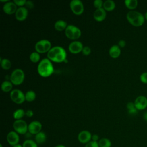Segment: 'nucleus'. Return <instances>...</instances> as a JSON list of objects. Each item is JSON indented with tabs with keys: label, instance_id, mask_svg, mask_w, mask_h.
Returning <instances> with one entry per match:
<instances>
[{
	"label": "nucleus",
	"instance_id": "79ce46f5",
	"mask_svg": "<svg viewBox=\"0 0 147 147\" xmlns=\"http://www.w3.org/2000/svg\"><path fill=\"white\" fill-rule=\"evenodd\" d=\"M55 147H65L64 145H62V144H59V145H57L56 146H55Z\"/></svg>",
	"mask_w": 147,
	"mask_h": 147
},
{
	"label": "nucleus",
	"instance_id": "5701e85b",
	"mask_svg": "<svg viewBox=\"0 0 147 147\" xmlns=\"http://www.w3.org/2000/svg\"><path fill=\"white\" fill-rule=\"evenodd\" d=\"M124 2L126 7L130 10H134L138 5V1L137 0H125Z\"/></svg>",
	"mask_w": 147,
	"mask_h": 147
},
{
	"label": "nucleus",
	"instance_id": "f704fd0d",
	"mask_svg": "<svg viewBox=\"0 0 147 147\" xmlns=\"http://www.w3.org/2000/svg\"><path fill=\"white\" fill-rule=\"evenodd\" d=\"M14 3L17 5V6L20 7H24V5H25V3L26 2V0H14L13 1Z\"/></svg>",
	"mask_w": 147,
	"mask_h": 147
},
{
	"label": "nucleus",
	"instance_id": "2f4dec72",
	"mask_svg": "<svg viewBox=\"0 0 147 147\" xmlns=\"http://www.w3.org/2000/svg\"><path fill=\"white\" fill-rule=\"evenodd\" d=\"M140 80L144 84H147V72H144L140 75Z\"/></svg>",
	"mask_w": 147,
	"mask_h": 147
},
{
	"label": "nucleus",
	"instance_id": "9d476101",
	"mask_svg": "<svg viewBox=\"0 0 147 147\" xmlns=\"http://www.w3.org/2000/svg\"><path fill=\"white\" fill-rule=\"evenodd\" d=\"M135 107L138 110H143L147 107V98L144 95L138 96L134 102Z\"/></svg>",
	"mask_w": 147,
	"mask_h": 147
},
{
	"label": "nucleus",
	"instance_id": "72a5a7b5",
	"mask_svg": "<svg viewBox=\"0 0 147 147\" xmlns=\"http://www.w3.org/2000/svg\"><path fill=\"white\" fill-rule=\"evenodd\" d=\"M84 147H99L98 142L91 141L85 145Z\"/></svg>",
	"mask_w": 147,
	"mask_h": 147
},
{
	"label": "nucleus",
	"instance_id": "f03ea898",
	"mask_svg": "<svg viewBox=\"0 0 147 147\" xmlns=\"http://www.w3.org/2000/svg\"><path fill=\"white\" fill-rule=\"evenodd\" d=\"M54 71L51 61L48 58L42 59L37 66V72L42 77H48L51 75Z\"/></svg>",
	"mask_w": 147,
	"mask_h": 147
},
{
	"label": "nucleus",
	"instance_id": "bb28decb",
	"mask_svg": "<svg viewBox=\"0 0 147 147\" xmlns=\"http://www.w3.org/2000/svg\"><path fill=\"white\" fill-rule=\"evenodd\" d=\"M1 65L2 68L5 70H8L11 68V61L7 59H2L1 57Z\"/></svg>",
	"mask_w": 147,
	"mask_h": 147
},
{
	"label": "nucleus",
	"instance_id": "412c9836",
	"mask_svg": "<svg viewBox=\"0 0 147 147\" xmlns=\"http://www.w3.org/2000/svg\"><path fill=\"white\" fill-rule=\"evenodd\" d=\"M115 7V3L112 0H107L103 2V8L108 11H113Z\"/></svg>",
	"mask_w": 147,
	"mask_h": 147
},
{
	"label": "nucleus",
	"instance_id": "7c9ffc66",
	"mask_svg": "<svg viewBox=\"0 0 147 147\" xmlns=\"http://www.w3.org/2000/svg\"><path fill=\"white\" fill-rule=\"evenodd\" d=\"M103 2L102 0H95L94 1V6L96 9H100L102 8L103 6Z\"/></svg>",
	"mask_w": 147,
	"mask_h": 147
},
{
	"label": "nucleus",
	"instance_id": "f257e3e1",
	"mask_svg": "<svg viewBox=\"0 0 147 147\" xmlns=\"http://www.w3.org/2000/svg\"><path fill=\"white\" fill-rule=\"evenodd\" d=\"M47 57L49 60L56 63H61L67 59L65 50L61 47L55 46L52 47L48 52Z\"/></svg>",
	"mask_w": 147,
	"mask_h": 147
},
{
	"label": "nucleus",
	"instance_id": "9b49d317",
	"mask_svg": "<svg viewBox=\"0 0 147 147\" xmlns=\"http://www.w3.org/2000/svg\"><path fill=\"white\" fill-rule=\"evenodd\" d=\"M42 124L38 121H33L28 125V132L31 134L36 135L41 131Z\"/></svg>",
	"mask_w": 147,
	"mask_h": 147
},
{
	"label": "nucleus",
	"instance_id": "58836bf2",
	"mask_svg": "<svg viewBox=\"0 0 147 147\" xmlns=\"http://www.w3.org/2000/svg\"><path fill=\"white\" fill-rule=\"evenodd\" d=\"M99 140V136L98 134H94L92 136V141H96V142H98V141Z\"/></svg>",
	"mask_w": 147,
	"mask_h": 147
},
{
	"label": "nucleus",
	"instance_id": "423d86ee",
	"mask_svg": "<svg viewBox=\"0 0 147 147\" xmlns=\"http://www.w3.org/2000/svg\"><path fill=\"white\" fill-rule=\"evenodd\" d=\"M51 46V43L49 40L43 39L37 41L36 43L34 48L36 52L39 53H44L45 52H48L52 48Z\"/></svg>",
	"mask_w": 147,
	"mask_h": 147
},
{
	"label": "nucleus",
	"instance_id": "c756f323",
	"mask_svg": "<svg viewBox=\"0 0 147 147\" xmlns=\"http://www.w3.org/2000/svg\"><path fill=\"white\" fill-rule=\"evenodd\" d=\"M29 59L30 61L33 63H37L38 62L40 59V56L39 53L37 52H33L30 53L29 56Z\"/></svg>",
	"mask_w": 147,
	"mask_h": 147
},
{
	"label": "nucleus",
	"instance_id": "2eb2a0df",
	"mask_svg": "<svg viewBox=\"0 0 147 147\" xmlns=\"http://www.w3.org/2000/svg\"><path fill=\"white\" fill-rule=\"evenodd\" d=\"M17 10V5L14 3V2H8L5 3L3 6V11L9 15L13 14L16 13Z\"/></svg>",
	"mask_w": 147,
	"mask_h": 147
},
{
	"label": "nucleus",
	"instance_id": "6ab92c4d",
	"mask_svg": "<svg viewBox=\"0 0 147 147\" xmlns=\"http://www.w3.org/2000/svg\"><path fill=\"white\" fill-rule=\"evenodd\" d=\"M67 24L65 21H64V20H58L57 21L55 22V25H54V27L55 29L57 30V31H63L65 30V29L67 27Z\"/></svg>",
	"mask_w": 147,
	"mask_h": 147
},
{
	"label": "nucleus",
	"instance_id": "0eeeda50",
	"mask_svg": "<svg viewBox=\"0 0 147 147\" xmlns=\"http://www.w3.org/2000/svg\"><path fill=\"white\" fill-rule=\"evenodd\" d=\"M13 127L14 131L20 134H25L28 131V125L22 119L16 120L13 124Z\"/></svg>",
	"mask_w": 147,
	"mask_h": 147
},
{
	"label": "nucleus",
	"instance_id": "b1692460",
	"mask_svg": "<svg viewBox=\"0 0 147 147\" xmlns=\"http://www.w3.org/2000/svg\"><path fill=\"white\" fill-rule=\"evenodd\" d=\"M13 115L16 120L21 119V118L25 115V111L22 109H18L14 111Z\"/></svg>",
	"mask_w": 147,
	"mask_h": 147
},
{
	"label": "nucleus",
	"instance_id": "4be33fe9",
	"mask_svg": "<svg viewBox=\"0 0 147 147\" xmlns=\"http://www.w3.org/2000/svg\"><path fill=\"white\" fill-rule=\"evenodd\" d=\"M13 88V83L9 80H5L2 83L1 89L5 92H8L11 90Z\"/></svg>",
	"mask_w": 147,
	"mask_h": 147
},
{
	"label": "nucleus",
	"instance_id": "c9c22d12",
	"mask_svg": "<svg viewBox=\"0 0 147 147\" xmlns=\"http://www.w3.org/2000/svg\"><path fill=\"white\" fill-rule=\"evenodd\" d=\"M25 6L26 9H33L34 7V3L31 1H26L25 3Z\"/></svg>",
	"mask_w": 147,
	"mask_h": 147
},
{
	"label": "nucleus",
	"instance_id": "cd10ccee",
	"mask_svg": "<svg viewBox=\"0 0 147 147\" xmlns=\"http://www.w3.org/2000/svg\"><path fill=\"white\" fill-rule=\"evenodd\" d=\"M99 147H111V142L107 138H102L98 141Z\"/></svg>",
	"mask_w": 147,
	"mask_h": 147
},
{
	"label": "nucleus",
	"instance_id": "e433bc0d",
	"mask_svg": "<svg viewBox=\"0 0 147 147\" xmlns=\"http://www.w3.org/2000/svg\"><path fill=\"white\" fill-rule=\"evenodd\" d=\"M126 42L124 40H121L118 41V45L120 47V48H123L126 46Z\"/></svg>",
	"mask_w": 147,
	"mask_h": 147
},
{
	"label": "nucleus",
	"instance_id": "dca6fc26",
	"mask_svg": "<svg viewBox=\"0 0 147 147\" xmlns=\"http://www.w3.org/2000/svg\"><path fill=\"white\" fill-rule=\"evenodd\" d=\"M28 14V9L25 7H18L15 13L16 18L18 21H24L25 20Z\"/></svg>",
	"mask_w": 147,
	"mask_h": 147
},
{
	"label": "nucleus",
	"instance_id": "4468645a",
	"mask_svg": "<svg viewBox=\"0 0 147 147\" xmlns=\"http://www.w3.org/2000/svg\"><path fill=\"white\" fill-rule=\"evenodd\" d=\"M83 47V45L80 41H74L69 44L68 49L72 53L76 54L82 52Z\"/></svg>",
	"mask_w": 147,
	"mask_h": 147
},
{
	"label": "nucleus",
	"instance_id": "a878e982",
	"mask_svg": "<svg viewBox=\"0 0 147 147\" xmlns=\"http://www.w3.org/2000/svg\"><path fill=\"white\" fill-rule=\"evenodd\" d=\"M25 100L29 102H33L36 97V94L34 91L29 90L28 91L26 94H25Z\"/></svg>",
	"mask_w": 147,
	"mask_h": 147
},
{
	"label": "nucleus",
	"instance_id": "c03bdc74",
	"mask_svg": "<svg viewBox=\"0 0 147 147\" xmlns=\"http://www.w3.org/2000/svg\"><path fill=\"white\" fill-rule=\"evenodd\" d=\"M144 16H145V20H147V11L145 13Z\"/></svg>",
	"mask_w": 147,
	"mask_h": 147
},
{
	"label": "nucleus",
	"instance_id": "20e7f679",
	"mask_svg": "<svg viewBox=\"0 0 147 147\" xmlns=\"http://www.w3.org/2000/svg\"><path fill=\"white\" fill-rule=\"evenodd\" d=\"M25 79V74L22 69L16 68L11 74L10 76V82L13 84L17 86L22 84Z\"/></svg>",
	"mask_w": 147,
	"mask_h": 147
},
{
	"label": "nucleus",
	"instance_id": "a19ab883",
	"mask_svg": "<svg viewBox=\"0 0 147 147\" xmlns=\"http://www.w3.org/2000/svg\"><path fill=\"white\" fill-rule=\"evenodd\" d=\"M13 147H23V146H22V145H21V144H17V145L13 146Z\"/></svg>",
	"mask_w": 147,
	"mask_h": 147
},
{
	"label": "nucleus",
	"instance_id": "f8f14e48",
	"mask_svg": "<svg viewBox=\"0 0 147 147\" xmlns=\"http://www.w3.org/2000/svg\"><path fill=\"white\" fill-rule=\"evenodd\" d=\"M19 134L15 131H11L9 132L6 136V140L8 144L12 147L18 144L20 141Z\"/></svg>",
	"mask_w": 147,
	"mask_h": 147
},
{
	"label": "nucleus",
	"instance_id": "473e14b6",
	"mask_svg": "<svg viewBox=\"0 0 147 147\" xmlns=\"http://www.w3.org/2000/svg\"><path fill=\"white\" fill-rule=\"evenodd\" d=\"M91 49L88 46H84L82 49V53L85 56H88L91 53Z\"/></svg>",
	"mask_w": 147,
	"mask_h": 147
},
{
	"label": "nucleus",
	"instance_id": "6e6552de",
	"mask_svg": "<svg viewBox=\"0 0 147 147\" xmlns=\"http://www.w3.org/2000/svg\"><path fill=\"white\" fill-rule=\"evenodd\" d=\"M10 96L11 100L17 104H21L25 100V94L18 89L13 90L10 92Z\"/></svg>",
	"mask_w": 147,
	"mask_h": 147
},
{
	"label": "nucleus",
	"instance_id": "a18cd8bd",
	"mask_svg": "<svg viewBox=\"0 0 147 147\" xmlns=\"http://www.w3.org/2000/svg\"><path fill=\"white\" fill-rule=\"evenodd\" d=\"M0 147H3V146H2V144H0Z\"/></svg>",
	"mask_w": 147,
	"mask_h": 147
},
{
	"label": "nucleus",
	"instance_id": "7ed1b4c3",
	"mask_svg": "<svg viewBox=\"0 0 147 147\" xmlns=\"http://www.w3.org/2000/svg\"><path fill=\"white\" fill-rule=\"evenodd\" d=\"M126 19L131 25L136 27L142 26L145 20L143 14L135 10L129 11L126 14Z\"/></svg>",
	"mask_w": 147,
	"mask_h": 147
},
{
	"label": "nucleus",
	"instance_id": "37998d69",
	"mask_svg": "<svg viewBox=\"0 0 147 147\" xmlns=\"http://www.w3.org/2000/svg\"><path fill=\"white\" fill-rule=\"evenodd\" d=\"M0 1L2 2H6V3L9 2L8 0H0Z\"/></svg>",
	"mask_w": 147,
	"mask_h": 147
},
{
	"label": "nucleus",
	"instance_id": "ea45409f",
	"mask_svg": "<svg viewBox=\"0 0 147 147\" xmlns=\"http://www.w3.org/2000/svg\"><path fill=\"white\" fill-rule=\"evenodd\" d=\"M143 118H144V119L146 121H147V111L145 112V113L144 114V115H143Z\"/></svg>",
	"mask_w": 147,
	"mask_h": 147
},
{
	"label": "nucleus",
	"instance_id": "39448f33",
	"mask_svg": "<svg viewBox=\"0 0 147 147\" xmlns=\"http://www.w3.org/2000/svg\"><path fill=\"white\" fill-rule=\"evenodd\" d=\"M80 29L73 25H69L65 30V34L67 38L71 40H76L81 36Z\"/></svg>",
	"mask_w": 147,
	"mask_h": 147
},
{
	"label": "nucleus",
	"instance_id": "a211bd4d",
	"mask_svg": "<svg viewBox=\"0 0 147 147\" xmlns=\"http://www.w3.org/2000/svg\"><path fill=\"white\" fill-rule=\"evenodd\" d=\"M109 55L114 59L118 57L121 53V48L118 45H113L109 49Z\"/></svg>",
	"mask_w": 147,
	"mask_h": 147
},
{
	"label": "nucleus",
	"instance_id": "1a4fd4ad",
	"mask_svg": "<svg viewBox=\"0 0 147 147\" xmlns=\"http://www.w3.org/2000/svg\"><path fill=\"white\" fill-rule=\"evenodd\" d=\"M69 6L72 11L75 15H80L84 11V6L80 0H72L70 2Z\"/></svg>",
	"mask_w": 147,
	"mask_h": 147
},
{
	"label": "nucleus",
	"instance_id": "f3484780",
	"mask_svg": "<svg viewBox=\"0 0 147 147\" xmlns=\"http://www.w3.org/2000/svg\"><path fill=\"white\" fill-rule=\"evenodd\" d=\"M94 18L99 22L103 21L106 17V10L102 7L100 9H96L93 14Z\"/></svg>",
	"mask_w": 147,
	"mask_h": 147
},
{
	"label": "nucleus",
	"instance_id": "c85d7f7f",
	"mask_svg": "<svg viewBox=\"0 0 147 147\" xmlns=\"http://www.w3.org/2000/svg\"><path fill=\"white\" fill-rule=\"evenodd\" d=\"M23 147H38L37 144L34 140L27 139L25 140L22 144Z\"/></svg>",
	"mask_w": 147,
	"mask_h": 147
},
{
	"label": "nucleus",
	"instance_id": "ddd939ff",
	"mask_svg": "<svg viewBox=\"0 0 147 147\" xmlns=\"http://www.w3.org/2000/svg\"><path fill=\"white\" fill-rule=\"evenodd\" d=\"M92 134L88 130H82L78 135V141L82 143L86 144L92 140Z\"/></svg>",
	"mask_w": 147,
	"mask_h": 147
},
{
	"label": "nucleus",
	"instance_id": "4c0bfd02",
	"mask_svg": "<svg viewBox=\"0 0 147 147\" xmlns=\"http://www.w3.org/2000/svg\"><path fill=\"white\" fill-rule=\"evenodd\" d=\"M25 115L28 117H32L33 115V111L32 110H28L25 111Z\"/></svg>",
	"mask_w": 147,
	"mask_h": 147
},
{
	"label": "nucleus",
	"instance_id": "393cba45",
	"mask_svg": "<svg viewBox=\"0 0 147 147\" xmlns=\"http://www.w3.org/2000/svg\"><path fill=\"white\" fill-rule=\"evenodd\" d=\"M126 108L127 109L129 114L131 115H135L137 113L138 110L135 107L134 102H129L126 105Z\"/></svg>",
	"mask_w": 147,
	"mask_h": 147
},
{
	"label": "nucleus",
	"instance_id": "aec40b11",
	"mask_svg": "<svg viewBox=\"0 0 147 147\" xmlns=\"http://www.w3.org/2000/svg\"><path fill=\"white\" fill-rule=\"evenodd\" d=\"M34 140L37 144H42L46 141L47 136L44 132L41 131L35 135Z\"/></svg>",
	"mask_w": 147,
	"mask_h": 147
}]
</instances>
